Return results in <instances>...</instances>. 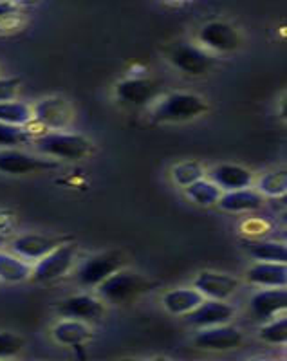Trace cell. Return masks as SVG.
<instances>
[{"label": "cell", "mask_w": 287, "mask_h": 361, "mask_svg": "<svg viewBox=\"0 0 287 361\" xmlns=\"http://www.w3.org/2000/svg\"><path fill=\"white\" fill-rule=\"evenodd\" d=\"M31 143L40 156L58 161L87 159L94 150L92 141L76 132L45 130L44 134L33 135Z\"/></svg>", "instance_id": "6da1fadb"}, {"label": "cell", "mask_w": 287, "mask_h": 361, "mask_svg": "<svg viewBox=\"0 0 287 361\" xmlns=\"http://www.w3.org/2000/svg\"><path fill=\"white\" fill-rule=\"evenodd\" d=\"M150 289H152V283L148 282L143 275L121 267L103 280L96 288V291L105 304L125 305L134 302L138 296L145 295Z\"/></svg>", "instance_id": "7a4b0ae2"}, {"label": "cell", "mask_w": 287, "mask_h": 361, "mask_svg": "<svg viewBox=\"0 0 287 361\" xmlns=\"http://www.w3.org/2000/svg\"><path fill=\"white\" fill-rule=\"evenodd\" d=\"M208 112L204 98L190 92H172L157 99L154 107V119L159 123H185L197 119Z\"/></svg>", "instance_id": "3957f363"}, {"label": "cell", "mask_w": 287, "mask_h": 361, "mask_svg": "<svg viewBox=\"0 0 287 361\" xmlns=\"http://www.w3.org/2000/svg\"><path fill=\"white\" fill-rule=\"evenodd\" d=\"M76 259H78V246L74 243H62L33 264L31 280L45 283L62 279L73 269Z\"/></svg>", "instance_id": "277c9868"}, {"label": "cell", "mask_w": 287, "mask_h": 361, "mask_svg": "<svg viewBox=\"0 0 287 361\" xmlns=\"http://www.w3.org/2000/svg\"><path fill=\"white\" fill-rule=\"evenodd\" d=\"M125 266V260L118 251H105L96 253L83 262L74 271V279L83 288H98L103 280L116 273Z\"/></svg>", "instance_id": "5b68a950"}, {"label": "cell", "mask_w": 287, "mask_h": 361, "mask_svg": "<svg viewBox=\"0 0 287 361\" xmlns=\"http://www.w3.org/2000/svg\"><path fill=\"white\" fill-rule=\"evenodd\" d=\"M58 163L51 157L35 156L20 148H0V173L6 176H28L56 169Z\"/></svg>", "instance_id": "8992f818"}, {"label": "cell", "mask_w": 287, "mask_h": 361, "mask_svg": "<svg viewBox=\"0 0 287 361\" xmlns=\"http://www.w3.org/2000/svg\"><path fill=\"white\" fill-rule=\"evenodd\" d=\"M31 111H33V121L44 130H66L74 118L69 102L60 96L38 99Z\"/></svg>", "instance_id": "52a82bcc"}, {"label": "cell", "mask_w": 287, "mask_h": 361, "mask_svg": "<svg viewBox=\"0 0 287 361\" xmlns=\"http://www.w3.org/2000/svg\"><path fill=\"white\" fill-rule=\"evenodd\" d=\"M169 60L177 71L188 76H204L214 67V58L197 45L177 42L169 51Z\"/></svg>", "instance_id": "ba28073f"}, {"label": "cell", "mask_w": 287, "mask_h": 361, "mask_svg": "<svg viewBox=\"0 0 287 361\" xmlns=\"http://www.w3.org/2000/svg\"><path fill=\"white\" fill-rule=\"evenodd\" d=\"M243 333L230 324L199 329V333L193 336L195 347L202 350H214V353H226V350L238 349L243 345Z\"/></svg>", "instance_id": "9c48e42d"}, {"label": "cell", "mask_w": 287, "mask_h": 361, "mask_svg": "<svg viewBox=\"0 0 287 361\" xmlns=\"http://www.w3.org/2000/svg\"><path fill=\"white\" fill-rule=\"evenodd\" d=\"M235 307L228 304V300L204 298L197 307L185 314V322L190 327L206 329L215 325L230 324L235 318Z\"/></svg>", "instance_id": "30bf717a"}, {"label": "cell", "mask_w": 287, "mask_h": 361, "mask_svg": "<svg viewBox=\"0 0 287 361\" xmlns=\"http://www.w3.org/2000/svg\"><path fill=\"white\" fill-rule=\"evenodd\" d=\"M197 40L202 47L215 51V53H233L240 47V42H243L237 27L222 20H214L202 25L199 29Z\"/></svg>", "instance_id": "8fae6325"}, {"label": "cell", "mask_w": 287, "mask_h": 361, "mask_svg": "<svg viewBox=\"0 0 287 361\" xmlns=\"http://www.w3.org/2000/svg\"><path fill=\"white\" fill-rule=\"evenodd\" d=\"M58 314L82 322H98L105 314V302L94 295H73L58 304Z\"/></svg>", "instance_id": "7c38bea8"}, {"label": "cell", "mask_w": 287, "mask_h": 361, "mask_svg": "<svg viewBox=\"0 0 287 361\" xmlns=\"http://www.w3.org/2000/svg\"><path fill=\"white\" fill-rule=\"evenodd\" d=\"M159 94L161 87L148 78H127L116 85V98L130 107H145L156 102Z\"/></svg>", "instance_id": "4fadbf2b"}, {"label": "cell", "mask_w": 287, "mask_h": 361, "mask_svg": "<svg viewBox=\"0 0 287 361\" xmlns=\"http://www.w3.org/2000/svg\"><path fill=\"white\" fill-rule=\"evenodd\" d=\"M62 243V238L49 237V235L22 233L9 243V251H13V253L18 255L20 259L28 260V262L35 264Z\"/></svg>", "instance_id": "5bb4252c"}, {"label": "cell", "mask_w": 287, "mask_h": 361, "mask_svg": "<svg viewBox=\"0 0 287 361\" xmlns=\"http://www.w3.org/2000/svg\"><path fill=\"white\" fill-rule=\"evenodd\" d=\"M193 288L197 289L204 298L209 300H230L240 288V282L228 273L217 271H201L193 280Z\"/></svg>", "instance_id": "9a60e30c"}, {"label": "cell", "mask_w": 287, "mask_h": 361, "mask_svg": "<svg viewBox=\"0 0 287 361\" xmlns=\"http://www.w3.org/2000/svg\"><path fill=\"white\" fill-rule=\"evenodd\" d=\"M287 291L286 288H262L250 300V312L255 320L267 322L279 312L286 311Z\"/></svg>", "instance_id": "2e32d148"}, {"label": "cell", "mask_w": 287, "mask_h": 361, "mask_svg": "<svg viewBox=\"0 0 287 361\" xmlns=\"http://www.w3.org/2000/svg\"><path fill=\"white\" fill-rule=\"evenodd\" d=\"M246 279L257 288H286L287 262H262L257 260L246 271Z\"/></svg>", "instance_id": "e0dca14e"}, {"label": "cell", "mask_w": 287, "mask_h": 361, "mask_svg": "<svg viewBox=\"0 0 287 361\" xmlns=\"http://www.w3.org/2000/svg\"><path fill=\"white\" fill-rule=\"evenodd\" d=\"M208 176L209 180H214L222 192L250 188L255 183L253 172L240 166V164H219V166L209 170Z\"/></svg>", "instance_id": "ac0fdd59"}, {"label": "cell", "mask_w": 287, "mask_h": 361, "mask_svg": "<svg viewBox=\"0 0 287 361\" xmlns=\"http://www.w3.org/2000/svg\"><path fill=\"white\" fill-rule=\"evenodd\" d=\"M217 206L230 214H244V212H257L264 206V195H260L257 190L240 188L222 192L219 197Z\"/></svg>", "instance_id": "d6986e66"}, {"label": "cell", "mask_w": 287, "mask_h": 361, "mask_svg": "<svg viewBox=\"0 0 287 361\" xmlns=\"http://www.w3.org/2000/svg\"><path fill=\"white\" fill-rule=\"evenodd\" d=\"M53 338L63 347H80L92 338V329L87 322L63 318L53 327Z\"/></svg>", "instance_id": "ffe728a7"}, {"label": "cell", "mask_w": 287, "mask_h": 361, "mask_svg": "<svg viewBox=\"0 0 287 361\" xmlns=\"http://www.w3.org/2000/svg\"><path fill=\"white\" fill-rule=\"evenodd\" d=\"M204 296L195 288L170 289L163 295V307L176 316H185L201 304Z\"/></svg>", "instance_id": "44dd1931"}, {"label": "cell", "mask_w": 287, "mask_h": 361, "mask_svg": "<svg viewBox=\"0 0 287 361\" xmlns=\"http://www.w3.org/2000/svg\"><path fill=\"white\" fill-rule=\"evenodd\" d=\"M33 264L20 259L13 251H4L0 247V282L20 283L31 279Z\"/></svg>", "instance_id": "7402d4cb"}, {"label": "cell", "mask_w": 287, "mask_h": 361, "mask_svg": "<svg viewBox=\"0 0 287 361\" xmlns=\"http://www.w3.org/2000/svg\"><path fill=\"white\" fill-rule=\"evenodd\" d=\"M246 251L259 262H287V246L276 240H255L248 244Z\"/></svg>", "instance_id": "603a6c76"}, {"label": "cell", "mask_w": 287, "mask_h": 361, "mask_svg": "<svg viewBox=\"0 0 287 361\" xmlns=\"http://www.w3.org/2000/svg\"><path fill=\"white\" fill-rule=\"evenodd\" d=\"M185 193H186V197H188L192 202H195L197 206H204V208H208V206L217 204L222 190L215 185L214 180L204 179V177H202V179L195 180V183H192L190 186H186Z\"/></svg>", "instance_id": "cb8c5ba5"}, {"label": "cell", "mask_w": 287, "mask_h": 361, "mask_svg": "<svg viewBox=\"0 0 287 361\" xmlns=\"http://www.w3.org/2000/svg\"><path fill=\"white\" fill-rule=\"evenodd\" d=\"M33 121V111L31 105L18 99H11V102H0V123L9 125H20V127H28Z\"/></svg>", "instance_id": "d4e9b609"}, {"label": "cell", "mask_w": 287, "mask_h": 361, "mask_svg": "<svg viewBox=\"0 0 287 361\" xmlns=\"http://www.w3.org/2000/svg\"><path fill=\"white\" fill-rule=\"evenodd\" d=\"M257 192L264 197H282L287 192V173L286 170L267 172L257 183Z\"/></svg>", "instance_id": "484cf974"}, {"label": "cell", "mask_w": 287, "mask_h": 361, "mask_svg": "<svg viewBox=\"0 0 287 361\" xmlns=\"http://www.w3.org/2000/svg\"><path fill=\"white\" fill-rule=\"evenodd\" d=\"M206 176V170L199 161H183L177 163L172 169V179L177 186L186 188L195 180L202 179Z\"/></svg>", "instance_id": "4316f807"}, {"label": "cell", "mask_w": 287, "mask_h": 361, "mask_svg": "<svg viewBox=\"0 0 287 361\" xmlns=\"http://www.w3.org/2000/svg\"><path fill=\"white\" fill-rule=\"evenodd\" d=\"M33 134L20 125L0 123V148H20L31 145Z\"/></svg>", "instance_id": "83f0119b"}, {"label": "cell", "mask_w": 287, "mask_h": 361, "mask_svg": "<svg viewBox=\"0 0 287 361\" xmlns=\"http://www.w3.org/2000/svg\"><path fill=\"white\" fill-rule=\"evenodd\" d=\"M259 338L264 343L286 345L287 341V320L286 318H271L259 331Z\"/></svg>", "instance_id": "f1b7e54d"}, {"label": "cell", "mask_w": 287, "mask_h": 361, "mask_svg": "<svg viewBox=\"0 0 287 361\" xmlns=\"http://www.w3.org/2000/svg\"><path fill=\"white\" fill-rule=\"evenodd\" d=\"M24 338L9 331H0V360L2 357H13L24 350Z\"/></svg>", "instance_id": "f546056e"}, {"label": "cell", "mask_w": 287, "mask_h": 361, "mask_svg": "<svg viewBox=\"0 0 287 361\" xmlns=\"http://www.w3.org/2000/svg\"><path fill=\"white\" fill-rule=\"evenodd\" d=\"M20 78L13 76H0V102H11L18 98L20 92Z\"/></svg>", "instance_id": "4dcf8cb0"}, {"label": "cell", "mask_w": 287, "mask_h": 361, "mask_svg": "<svg viewBox=\"0 0 287 361\" xmlns=\"http://www.w3.org/2000/svg\"><path fill=\"white\" fill-rule=\"evenodd\" d=\"M24 18L18 11L9 13V15H4V17H0V35H11L17 33L24 27Z\"/></svg>", "instance_id": "1f68e13d"}, {"label": "cell", "mask_w": 287, "mask_h": 361, "mask_svg": "<svg viewBox=\"0 0 287 361\" xmlns=\"http://www.w3.org/2000/svg\"><path fill=\"white\" fill-rule=\"evenodd\" d=\"M17 228V215L8 209H0V235H8Z\"/></svg>", "instance_id": "d6a6232c"}, {"label": "cell", "mask_w": 287, "mask_h": 361, "mask_svg": "<svg viewBox=\"0 0 287 361\" xmlns=\"http://www.w3.org/2000/svg\"><path fill=\"white\" fill-rule=\"evenodd\" d=\"M15 11H18L17 6H13L8 0H0V17H4V15H9V13Z\"/></svg>", "instance_id": "836d02e7"}, {"label": "cell", "mask_w": 287, "mask_h": 361, "mask_svg": "<svg viewBox=\"0 0 287 361\" xmlns=\"http://www.w3.org/2000/svg\"><path fill=\"white\" fill-rule=\"evenodd\" d=\"M8 2H11L13 6H17L18 9L22 8V6H28V4H33L35 0H8Z\"/></svg>", "instance_id": "e575fe53"}, {"label": "cell", "mask_w": 287, "mask_h": 361, "mask_svg": "<svg viewBox=\"0 0 287 361\" xmlns=\"http://www.w3.org/2000/svg\"><path fill=\"white\" fill-rule=\"evenodd\" d=\"M6 243H8V240H6L4 235H0V247H4Z\"/></svg>", "instance_id": "d590c367"}]
</instances>
